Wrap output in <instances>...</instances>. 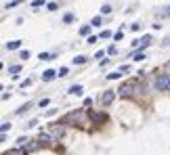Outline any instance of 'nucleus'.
Here are the masks:
<instances>
[{
  "label": "nucleus",
  "instance_id": "nucleus-1",
  "mask_svg": "<svg viewBox=\"0 0 170 155\" xmlns=\"http://www.w3.org/2000/svg\"><path fill=\"white\" fill-rule=\"evenodd\" d=\"M156 88L160 92H170V76H158L156 78Z\"/></svg>",
  "mask_w": 170,
  "mask_h": 155
},
{
  "label": "nucleus",
  "instance_id": "nucleus-2",
  "mask_svg": "<svg viewBox=\"0 0 170 155\" xmlns=\"http://www.w3.org/2000/svg\"><path fill=\"white\" fill-rule=\"evenodd\" d=\"M122 96H130V94H134L136 92V84L134 82H124L122 86H120V90H118Z\"/></svg>",
  "mask_w": 170,
  "mask_h": 155
},
{
  "label": "nucleus",
  "instance_id": "nucleus-3",
  "mask_svg": "<svg viewBox=\"0 0 170 155\" xmlns=\"http://www.w3.org/2000/svg\"><path fill=\"white\" fill-rule=\"evenodd\" d=\"M114 101H116V92H114V90H105V92L101 94V103H103V105H111Z\"/></svg>",
  "mask_w": 170,
  "mask_h": 155
},
{
  "label": "nucleus",
  "instance_id": "nucleus-4",
  "mask_svg": "<svg viewBox=\"0 0 170 155\" xmlns=\"http://www.w3.org/2000/svg\"><path fill=\"white\" fill-rule=\"evenodd\" d=\"M55 78H57V76H55V71H53V69H46V71L42 74V80H44V82H53Z\"/></svg>",
  "mask_w": 170,
  "mask_h": 155
},
{
  "label": "nucleus",
  "instance_id": "nucleus-5",
  "mask_svg": "<svg viewBox=\"0 0 170 155\" xmlns=\"http://www.w3.org/2000/svg\"><path fill=\"white\" fill-rule=\"evenodd\" d=\"M21 46V40H11V42H6V48L8 50H17Z\"/></svg>",
  "mask_w": 170,
  "mask_h": 155
},
{
  "label": "nucleus",
  "instance_id": "nucleus-6",
  "mask_svg": "<svg viewBox=\"0 0 170 155\" xmlns=\"http://www.w3.org/2000/svg\"><path fill=\"white\" fill-rule=\"evenodd\" d=\"M74 61V65H84L86 61H88V57H84V55H78L76 59H72Z\"/></svg>",
  "mask_w": 170,
  "mask_h": 155
},
{
  "label": "nucleus",
  "instance_id": "nucleus-7",
  "mask_svg": "<svg viewBox=\"0 0 170 155\" xmlns=\"http://www.w3.org/2000/svg\"><path fill=\"white\" fill-rule=\"evenodd\" d=\"M67 92H69V94H82V86H80V84H74Z\"/></svg>",
  "mask_w": 170,
  "mask_h": 155
},
{
  "label": "nucleus",
  "instance_id": "nucleus-8",
  "mask_svg": "<svg viewBox=\"0 0 170 155\" xmlns=\"http://www.w3.org/2000/svg\"><path fill=\"white\" fill-rule=\"evenodd\" d=\"M63 130H65V128H63V126H61V124H59V126H57V128H53V138H59V136H61V134H63Z\"/></svg>",
  "mask_w": 170,
  "mask_h": 155
},
{
  "label": "nucleus",
  "instance_id": "nucleus-9",
  "mask_svg": "<svg viewBox=\"0 0 170 155\" xmlns=\"http://www.w3.org/2000/svg\"><path fill=\"white\" fill-rule=\"evenodd\" d=\"M90 119L101 124V122H105V115H103V113H95V111H92V113H90Z\"/></svg>",
  "mask_w": 170,
  "mask_h": 155
},
{
  "label": "nucleus",
  "instance_id": "nucleus-10",
  "mask_svg": "<svg viewBox=\"0 0 170 155\" xmlns=\"http://www.w3.org/2000/svg\"><path fill=\"white\" fill-rule=\"evenodd\" d=\"M30 107H32V103H27V105H21V107L17 109V115H23V113H25V111H27Z\"/></svg>",
  "mask_w": 170,
  "mask_h": 155
},
{
  "label": "nucleus",
  "instance_id": "nucleus-11",
  "mask_svg": "<svg viewBox=\"0 0 170 155\" xmlns=\"http://www.w3.org/2000/svg\"><path fill=\"white\" fill-rule=\"evenodd\" d=\"M136 92L139 94H147V84H139L136 86Z\"/></svg>",
  "mask_w": 170,
  "mask_h": 155
},
{
  "label": "nucleus",
  "instance_id": "nucleus-12",
  "mask_svg": "<svg viewBox=\"0 0 170 155\" xmlns=\"http://www.w3.org/2000/svg\"><path fill=\"white\" fill-rule=\"evenodd\" d=\"M0 130H2V134H6V132L11 130V122H2V126H0Z\"/></svg>",
  "mask_w": 170,
  "mask_h": 155
},
{
  "label": "nucleus",
  "instance_id": "nucleus-13",
  "mask_svg": "<svg viewBox=\"0 0 170 155\" xmlns=\"http://www.w3.org/2000/svg\"><path fill=\"white\" fill-rule=\"evenodd\" d=\"M120 78H122V71H111L107 76V80H120Z\"/></svg>",
  "mask_w": 170,
  "mask_h": 155
},
{
  "label": "nucleus",
  "instance_id": "nucleus-14",
  "mask_svg": "<svg viewBox=\"0 0 170 155\" xmlns=\"http://www.w3.org/2000/svg\"><path fill=\"white\" fill-rule=\"evenodd\" d=\"M90 27H92V25H84V27H80V36H88V34H90Z\"/></svg>",
  "mask_w": 170,
  "mask_h": 155
},
{
  "label": "nucleus",
  "instance_id": "nucleus-15",
  "mask_svg": "<svg viewBox=\"0 0 170 155\" xmlns=\"http://www.w3.org/2000/svg\"><path fill=\"white\" fill-rule=\"evenodd\" d=\"M101 13H103V15H109V13H111V4H103V6H101Z\"/></svg>",
  "mask_w": 170,
  "mask_h": 155
},
{
  "label": "nucleus",
  "instance_id": "nucleus-16",
  "mask_svg": "<svg viewBox=\"0 0 170 155\" xmlns=\"http://www.w3.org/2000/svg\"><path fill=\"white\" fill-rule=\"evenodd\" d=\"M25 143H32V141H27L25 136H19V138H17V145H19V147H25Z\"/></svg>",
  "mask_w": 170,
  "mask_h": 155
},
{
  "label": "nucleus",
  "instance_id": "nucleus-17",
  "mask_svg": "<svg viewBox=\"0 0 170 155\" xmlns=\"http://www.w3.org/2000/svg\"><path fill=\"white\" fill-rule=\"evenodd\" d=\"M8 71H11V74H19V71H21V65H11Z\"/></svg>",
  "mask_w": 170,
  "mask_h": 155
},
{
  "label": "nucleus",
  "instance_id": "nucleus-18",
  "mask_svg": "<svg viewBox=\"0 0 170 155\" xmlns=\"http://www.w3.org/2000/svg\"><path fill=\"white\" fill-rule=\"evenodd\" d=\"M38 59H40V61H50V55H48V52H40Z\"/></svg>",
  "mask_w": 170,
  "mask_h": 155
},
{
  "label": "nucleus",
  "instance_id": "nucleus-19",
  "mask_svg": "<svg viewBox=\"0 0 170 155\" xmlns=\"http://www.w3.org/2000/svg\"><path fill=\"white\" fill-rule=\"evenodd\" d=\"M158 15H160L162 19H164V17H170V6H166V8H164L162 13H158Z\"/></svg>",
  "mask_w": 170,
  "mask_h": 155
},
{
  "label": "nucleus",
  "instance_id": "nucleus-20",
  "mask_svg": "<svg viewBox=\"0 0 170 155\" xmlns=\"http://www.w3.org/2000/svg\"><path fill=\"white\" fill-rule=\"evenodd\" d=\"M46 8H48V11H57V8H59V4H57V2H48V4H46Z\"/></svg>",
  "mask_w": 170,
  "mask_h": 155
},
{
  "label": "nucleus",
  "instance_id": "nucleus-21",
  "mask_svg": "<svg viewBox=\"0 0 170 155\" xmlns=\"http://www.w3.org/2000/svg\"><path fill=\"white\" fill-rule=\"evenodd\" d=\"M19 59H23V61L30 59V50H21V52H19Z\"/></svg>",
  "mask_w": 170,
  "mask_h": 155
},
{
  "label": "nucleus",
  "instance_id": "nucleus-22",
  "mask_svg": "<svg viewBox=\"0 0 170 155\" xmlns=\"http://www.w3.org/2000/svg\"><path fill=\"white\" fill-rule=\"evenodd\" d=\"M32 84H34V80H30V78H27V80H23V82H21V88H27V86H32Z\"/></svg>",
  "mask_w": 170,
  "mask_h": 155
},
{
  "label": "nucleus",
  "instance_id": "nucleus-23",
  "mask_svg": "<svg viewBox=\"0 0 170 155\" xmlns=\"http://www.w3.org/2000/svg\"><path fill=\"white\" fill-rule=\"evenodd\" d=\"M63 21H65V23H72V21H74V15H72V13H67V15L63 17Z\"/></svg>",
  "mask_w": 170,
  "mask_h": 155
},
{
  "label": "nucleus",
  "instance_id": "nucleus-24",
  "mask_svg": "<svg viewBox=\"0 0 170 155\" xmlns=\"http://www.w3.org/2000/svg\"><path fill=\"white\" fill-rule=\"evenodd\" d=\"M90 25H101V17H95V19L90 21Z\"/></svg>",
  "mask_w": 170,
  "mask_h": 155
},
{
  "label": "nucleus",
  "instance_id": "nucleus-25",
  "mask_svg": "<svg viewBox=\"0 0 170 155\" xmlns=\"http://www.w3.org/2000/svg\"><path fill=\"white\" fill-rule=\"evenodd\" d=\"M67 71H69L67 67H61V69H59V76H61V78H63V76H67Z\"/></svg>",
  "mask_w": 170,
  "mask_h": 155
},
{
  "label": "nucleus",
  "instance_id": "nucleus-26",
  "mask_svg": "<svg viewBox=\"0 0 170 155\" xmlns=\"http://www.w3.org/2000/svg\"><path fill=\"white\" fill-rule=\"evenodd\" d=\"M42 4H44V0H34V2H32L34 8H36V6H42Z\"/></svg>",
  "mask_w": 170,
  "mask_h": 155
},
{
  "label": "nucleus",
  "instance_id": "nucleus-27",
  "mask_svg": "<svg viewBox=\"0 0 170 155\" xmlns=\"http://www.w3.org/2000/svg\"><path fill=\"white\" fill-rule=\"evenodd\" d=\"M109 36H111V32H109V30H105V32H101V38H109Z\"/></svg>",
  "mask_w": 170,
  "mask_h": 155
},
{
  "label": "nucleus",
  "instance_id": "nucleus-28",
  "mask_svg": "<svg viewBox=\"0 0 170 155\" xmlns=\"http://www.w3.org/2000/svg\"><path fill=\"white\" fill-rule=\"evenodd\" d=\"M107 52H109V55H116V52H118V48H116V46H109V48H107Z\"/></svg>",
  "mask_w": 170,
  "mask_h": 155
},
{
  "label": "nucleus",
  "instance_id": "nucleus-29",
  "mask_svg": "<svg viewBox=\"0 0 170 155\" xmlns=\"http://www.w3.org/2000/svg\"><path fill=\"white\" fill-rule=\"evenodd\" d=\"M134 59H136V61H145V59H147V57H145V55H143V52H139V55H136V57H134Z\"/></svg>",
  "mask_w": 170,
  "mask_h": 155
},
{
  "label": "nucleus",
  "instance_id": "nucleus-30",
  "mask_svg": "<svg viewBox=\"0 0 170 155\" xmlns=\"http://www.w3.org/2000/svg\"><path fill=\"white\" fill-rule=\"evenodd\" d=\"M4 6H6V8H13V6H17V2H15V0H13V2H6V4H4Z\"/></svg>",
  "mask_w": 170,
  "mask_h": 155
},
{
  "label": "nucleus",
  "instance_id": "nucleus-31",
  "mask_svg": "<svg viewBox=\"0 0 170 155\" xmlns=\"http://www.w3.org/2000/svg\"><path fill=\"white\" fill-rule=\"evenodd\" d=\"M120 71H122V74H126V71H130V67H128V65H122V67H120Z\"/></svg>",
  "mask_w": 170,
  "mask_h": 155
},
{
  "label": "nucleus",
  "instance_id": "nucleus-32",
  "mask_svg": "<svg viewBox=\"0 0 170 155\" xmlns=\"http://www.w3.org/2000/svg\"><path fill=\"white\" fill-rule=\"evenodd\" d=\"M164 69H166V71H168V74H170V61H168V63H166V67H164Z\"/></svg>",
  "mask_w": 170,
  "mask_h": 155
}]
</instances>
